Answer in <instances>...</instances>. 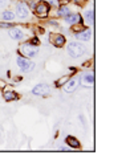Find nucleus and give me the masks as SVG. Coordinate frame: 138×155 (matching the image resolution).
<instances>
[{
    "mask_svg": "<svg viewBox=\"0 0 138 155\" xmlns=\"http://www.w3.org/2000/svg\"><path fill=\"white\" fill-rule=\"evenodd\" d=\"M68 54L73 58H77V57H81L84 53H85V47L82 44L77 43V41H73V43H69L68 45Z\"/></svg>",
    "mask_w": 138,
    "mask_h": 155,
    "instance_id": "f257e3e1",
    "label": "nucleus"
},
{
    "mask_svg": "<svg viewBox=\"0 0 138 155\" xmlns=\"http://www.w3.org/2000/svg\"><path fill=\"white\" fill-rule=\"evenodd\" d=\"M33 11L39 17H47L51 12V5L47 2H36V5L33 7Z\"/></svg>",
    "mask_w": 138,
    "mask_h": 155,
    "instance_id": "f03ea898",
    "label": "nucleus"
},
{
    "mask_svg": "<svg viewBox=\"0 0 138 155\" xmlns=\"http://www.w3.org/2000/svg\"><path fill=\"white\" fill-rule=\"evenodd\" d=\"M20 52L23 53L24 57L31 58V57H35V56L37 54V48H36V45H32V44H29V43H27V44H23V45H21Z\"/></svg>",
    "mask_w": 138,
    "mask_h": 155,
    "instance_id": "7ed1b4c3",
    "label": "nucleus"
},
{
    "mask_svg": "<svg viewBox=\"0 0 138 155\" xmlns=\"http://www.w3.org/2000/svg\"><path fill=\"white\" fill-rule=\"evenodd\" d=\"M49 41H51L52 45H55V47H57V48L64 47L66 43L65 36L61 33H49Z\"/></svg>",
    "mask_w": 138,
    "mask_h": 155,
    "instance_id": "20e7f679",
    "label": "nucleus"
},
{
    "mask_svg": "<svg viewBox=\"0 0 138 155\" xmlns=\"http://www.w3.org/2000/svg\"><path fill=\"white\" fill-rule=\"evenodd\" d=\"M17 65L20 66L21 72H31L32 69L35 68V64L32 61H29L27 57H21V56H19L17 57Z\"/></svg>",
    "mask_w": 138,
    "mask_h": 155,
    "instance_id": "39448f33",
    "label": "nucleus"
},
{
    "mask_svg": "<svg viewBox=\"0 0 138 155\" xmlns=\"http://www.w3.org/2000/svg\"><path fill=\"white\" fill-rule=\"evenodd\" d=\"M16 15L20 17H27L29 15V5L27 3H17L16 4Z\"/></svg>",
    "mask_w": 138,
    "mask_h": 155,
    "instance_id": "423d86ee",
    "label": "nucleus"
},
{
    "mask_svg": "<svg viewBox=\"0 0 138 155\" xmlns=\"http://www.w3.org/2000/svg\"><path fill=\"white\" fill-rule=\"evenodd\" d=\"M32 93L35 94V96H47L49 93V86L48 84H39L32 89Z\"/></svg>",
    "mask_w": 138,
    "mask_h": 155,
    "instance_id": "0eeeda50",
    "label": "nucleus"
},
{
    "mask_svg": "<svg viewBox=\"0 0 138 155\" xmlns=\"http://www.w3.org/2000/svg\"><path fill=\"white\" fill-rule=\"evenodd\" d=\"M79 84L80 82L77 78H69L65 84H64V90H65L66 93H73V91L79 87Z\"/></svg>",
    "mask_w": 138,
    "mask_h": 155,
    "instance_id": "6e6552de",
    "label": "nucleus"
},
{
    "mask_svg": "<svg viewBox=\"0 0 138 155\" xmlns=\"http://www.w3.org/2000/svg\"><path fill=\"white\" fill-rule=\"evenodd\" d=\"M8 35L13 40H23V38L25 37V35L21 32V29H19V28H16V27H11L8 31Z\"/></svg>",
    "mask_w": 138,
    "mask_h": 155,
    "instance_id": "1a4fd4ad",
    "label": "nucleus"
},
{
    "mask_svg": "<svg viewBox=\"0 0 138 155\" xmlns=\"http://www.w3.org/2000/svg\"><path fill=\"white\" fill-rule=\"evenodd\" d=\"M92 37V31L89 28H84L82 31L76 33V38L77 40H81V41H89Z\"/></svg>",
    "mask_w": 138,
    "mask_h": 155,
    "instance_id": "9d476101",
    "label": "nucleus"
},
{
    "mask_svg": "<svg viewBox=\"0 0 138 155\" xmlns=\"http://www.w3.org/2000/svg\"><path fill=\"white\" fill-rule=\"evenodd\" d=\"M94 84V76L93 73H86V74H84L81 77V85L85 86V87H90L93 86Z\"/></svg>",
    "mask_w": 138,
    "mask_h": 155,
    "instance_id": "9b49d317",
    "label": "nucleus"
},
{
    "mask_svg": "<svg viewBox=\"0 0 138 155\" xmlns=\"http://www.w3.org/2000/svg\"><path fill=\"white\" fill-rule=\"evenodd\" d=\"M65 21L68 24H70V25L79 24V23H81V16L79 13H68V15L65 16Z\"/></svg>",
    "mask_w": 138,
    "mask_h": 155,
    "instance_id": "f8f14e48",
    "label": "nucleus"
},
{
    "mask_svg": "<svg viewBox=\"0 0 138 155\" xmlns=\"http://www.w3.org/2000/svg\"><path fill=\"white\" fill-rule=\"evenodd\" d=\"M65 142H66V144H68V146L72 147V149H80V147H81L80 140L77 139V138H74L73 135H68V137H66Z\"/></svg>",
    "mask_w": 138,
    "mask_h": 155,
    "instance_id": "ddd939ff",
    "label": "nucleus"
},
{
    "mask_svg": "<svg viewBox=\"0 0 138 155\" xmlns=\"http://www.w3.org/2000/svg\"><path fill=\"white\" fill-rule=\"evenodd\" d=\"M3 98H4L7 102H11V101L17 100V94L15 93V91H12V90H5L4 93H3Z\"/></svg>",
    "mask_w": 138,
    "mask_h": 155,
    "instance_id": "4468645a",
    "label": "nucleus"
},
{
    "mask_svg": "<svg viewBox=\"0 0 138 155\" xmlns=\"http://www.w3.org/2000/svg\"><path fill=\"white\" fill-rule=\"evenodd\" d=\"M85 21L88 24H93L94 23V11L93 9H89V11L85 12Z\"/></svg>",
    "mask_w": 138,
    "mask_h": 155,
    "instance_id": "2eb2a0df",
    "label": "nucleus"
},
{
    "mask_svg": "<svg viewBox=\"0 0 138 155\" xmlns=\"http://www.w3.org/2000/svg\"><path fill=\"white\" fill-rule=\"evenodd\" d=\"M2 16H3V20H4V21H12V20L15 19V13L11 12V11H4L2 13Z\"/></svg>",
    "mask_w": 138,
    "mask_h": 155,
    "instance_id": "dca6fc26",
    "label": "nucleus"
},
{
    "mask_svg": "<svg viewBox=\"0 0 138 155\" xmlns=\"http://www.w3.org/2000/svg\"><path fill=\"white\" fill-rule=\"evenodd\" d=\"M56 13H57L59 16H66L68 13H70V9L69 7H60V8H57V11H56Z\"/></svg>",
    "mask_w": 138,
    "mask_h": 155,
    "instance_id": "f3484780",
    "label": "nucleus"
},
{
    "mask_svg": "<svg viewBox=\"0 0 138 155\" xmlns=\"http://www.w3.org/2000/svg\"><path fill=\"white\" fill-rule=\"evenodd\" d=\"M68 80H69V76H64V77H61V78H59L57 81H56V86H62Z\"/></svg>",
    "mask_w": 138,
    "mask_h": 155,
    "instance_id": "a211bd4d",
    "label": "nucleus"
},
{
    "mask_svg": "<svg viewBox=\"0 0 138 155\" xmlns=\"http://www.w3.org/2000/svg\"><path fill=\"white\" fill-rule=\"evenodd\" d=\"M82 29H84V28L81 27V25L79 27V25H77V24H73V29H72L73 32H76V33H77V32H80V31H82Z\"/></svg>",
    "mask_w": 138,
    "mask_h": 155,
    "instance_id": "6ab92c4d",
    "label": "nucleus"
},
{
    "mask_svg": "<svg viewBox=\"0 0 138 155\" xmlns=\"http://www.w3.org/2000/svg\"><path fill=\"white\" fill-rule=\"evenodd\" d=\"M29 44H32V45H39V44H40V40H39L37 37H33V38H31V43Z\"/></svg>",
    "mask_w": 138,
    "mask_h": 155,
    "instance_id": "aec40b11",
    "label": "nucleus"
},
{
    "mask_svg": "<svg viewBox=\"0 0 138 155\" xmlns=\"http://www.w3.org/2000/svg\"><path fill=\"white\" fill-rule=\"evenodd\" d=\"M11 27H13V25L9 23H0V28H11Z\"/></svg>",
    "mask_w": 138,
    "mask_h": 155,
    "instance_id": "412c9836",
    "label": "nucleus"
},
{
    "mask_svg": "<svg viewBox=\"0 0 138 155\" xmlns=\"http://www.w3.org/2000/svg\"><path fill=\"white\" fill-rule=\"evenodd\" d=\"M47 3L49 5H59V0H47Z\"/></svg>",
    "mask_w": 138,
    "mask_h": 155,
    "instance_id": "4be33fe9",
    "label": "nucleus"
},
{
    "mask_svg": "<svg viewBox=\"0 0 138 155\" xmlns=\"http://www.w3.org/2000/svg\"><path fill=\"white\" fill-rule=\"evenodd\" d=\"M5 87V82L3 80H0V89H4Z\"/></svg>",
    "mask_w": 138,
    "mask_h": 155,
    "instance_id": "5701e85b",
    "label": "nucleus"
},
{
    "mask_svg": "<svg viewBox=\"0 0 138 155\" xmlns=\"http://www.w3.org/2000/svg\"><path fill=\"white\" fill-rule=\"evenodd\" d=\"M49 24H51V25H59V23L55 21V20H49Z\"/></svg>",
    "mask_w": 138,
    "mask_h": 155,
    "instance_id": "b1692460",
    "label": "nucleus"
},
{
    "mask_svg": "<svg viewBox=\"0 0 138 155\" xmlns=\"http://www.w3.org/2000/svg\"><path fill=\"white\" fill-rule=\"evenodd\" d=\"M8 2V0H0V7H3V5H5V3Z\"/></svg>",
    "mask_w": 138,
    "mask_h": 155,
    "instance_id": "393cba45",
    "label": "nucleus"
},
{
    "mask_svg": "<svg viewBox=\"0 0 138 155\" xmlns=\"http://www.w3.org/2000/svg\"><path fill=\"white\" fill-rule=\"evenodd\" d=\"M85 2H86V0H76V3H77V4H84Z\"/></svg>",
    "mask_w": 138,
    "mask_h": 155,
    "instance_id": "a878e982",
    "label": "nucleus"
}]
</instances>
